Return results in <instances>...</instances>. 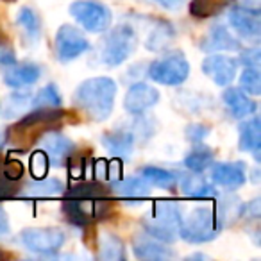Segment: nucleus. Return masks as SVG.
<instances>
[{
  "mask_svg": "<svg viewBox=\"0 0 261 261\" xmlns=\"http://www.w3.org/2000/svg\"><path fill=\"white\" fill-rule=\"evenodd\" d=\"M113 211L109 192L100 182H81L66 192L63 213L73 225L86 227L95 220H106Z\"/></svg>",
  "mask_w": 261,
  "mask_h": 261,
  "instance_id": "nucleus-1",
  "label": "nucleus"
},
{
  "mask_svg": "<svg viewBox=\"0 0 261 261\" xmlns=\"http://www.w3.org/2000/svg\"><path fill=\"white\" fill-rule=\"evenodd\" d=\"M116 90L118 88L111 77H91L77 86L75 93H73V102L91 120L104 122L113 111Z\"/></svg>",
  "mask_w": 261,
  "mask_h": 261,
  "instance_id": "nucleus-2",
  "label": "nucleus"
},
{
  "mask_svg": "<svg viewBox=\"0 0 261 261\" xmlns=\"http://www.w3.org/2000/svg\"><path fill=\"white\" fill-rule=\"evenodd\" d=\"M182 222V210L179 204L160 200L154 204L149 217H143L142 225L145 234L160 240L163 243H174L179 234V225Z\"/></svg>",
  "mask_w": 261,
  "mask_h": 261,
  "instance_id": "nucleus-3",
  "label": "nucleus"
},
{
  "mask_svg": "<svg viewBox=\"0 0 261 261\" xmlns=\"http://www.w3.org/2000/svg\"><path fill=\"white\" fill-rule=\"evenodd\" d=\"M59 122H63V111L59 108H33V113L22 116V120L11 129L9 136L16 145L29 143L34 142L38 136L41 138Z\"/></svg>",
  "mask_w": 261,
  "mask_h": 261,
  "instance_id": "nucleus-4",
  "label": "nucleus"
},
{
  "mask_svg": "<svg viewBox=\"0 0 261 261\" xmlns=\"http://www.w3.org/2000/svg\"><path fill=\"white\" fill-rule=\"evenodd\" d=\"M222 224L211 207H195L182 218L179 236L188 243H207L220 234Z\"/></svg>",
  "mask_w": 261,
  "mask_h": 261,
  "instance_id": "nucleus-5",
  "label": "nucleus"
},
{
  "mask_svg": "<svg viewBox=\"0 0 261 261\" xmlns=\"http://www.w3.org/2000/svg\"><path fill=\"white\" fill-rule=\"evenodd\" d=\"M136 43H138V38H136V33L133 27L127 25V23L115 27L106 36L100 54L102 63L106 66H111V68L120 66L133 56V52L136 50Z\"/></svg>",
  "mask_w": 261,
  "mask_h": 261,
  "instance_id": "nucleus-6",
  "label": "nucleus"
},
{
  "mask_svg": "<svg viewBox=\"0 0 261 261\" xmlns=\"http://www.w3.org/2000/svg\"><path fill=\"white\" fill-rule=\"evenodd\" d=\"M190 75V63L181 52L160 58L149 66V77L163 86H179Z\"/></svg>",
  "mask_w": 261,
  "mask_h": 261,
  "instance_id": "nucleus-7",
  "label": "nucleus"
},
{
  "mask_svg": "<svg viewBox=\"0 0 261 261\" xmlns=\"http://www.w3.org/2000/svg\"><path fill=\"white\" fill-rule=\"evenodd\" d=\"M70 15L88 33H104L111 25V11L97 0H75L70 4Z\"/></svg>",
  "mask_w": 261,
  "mask_h": 261,
  "instance_id": "nucleus-8",
  "label": "nucleus"
},
{
  "mask_svg": "<svg viewBox=\"0 0 261 261\" xmlns=\"http://www.w3.org/2000/svg\"><path fill=\"white\" fill-rule=\"evenodd\" d=\"M20 242L31 252L52 256L65 245L66 234L58 227H31L23 229L20 234Z\"/></svg>",
  "mask_w": 261,
  "mask_h": 261,
  "instance_id": "nucleus-9",
  "label": "nucleus"
},
{
  "mask_svg": "<svg viewBox=\"0 0 261 261\" xmlns=\"http://www.w3.org/2000/svg\"><path fill=\"white\" fill-rule=\"evenodd\" d=\"M56 54L61 63H70L90 50V41L73 25H61L56 33Z\"/></svg>",
  "mask_w": 261,
  "mask_h": 261,
  "instance_id": "nucleus-10",
  "label": "nucleus"
},
{
  "mask_svg": "<svg viewBox=\"0 0 261 261\" xmlns=\"http://www.w3.org/2000/svg\"><path fill=\"white\" fill-rule=\"evenodd\" d=\"M229 25L236 31L240 38L247 41L257 43L261 38V15L257 8H243V6H234L229 11Z\"/></svg>",
  "mask_w": 261,
  "mask_h": 261,
  "instance_id": "nucleus-11",
  "label": "nucleus"
},
{
  "mask_svg": "<svg viewBox=\"0 0 261 261\" xmlns=\"http://www.w3.org/2000/svg\"><path fill=\"white\" fill-rule=\"evenodd\" d=\"M160 102V91L147 83H136L127 90L123 108L130 115H142Z\"/></svg>",
  "mask_w": 261,
  "mask_h": 261,
  "instance_id": "nucleus-12",
  "label": "nucleus"
},
{
  "mask_svg": "<svg viewBox=\"0 0 261 261\" xmlns=\"http://www.w3.org/2000/svg\"><path fill=\"white\" fill-rule=\"evenodd\" d=\"M41 149L47 156L48 163L56 165V167H61L73 152H75V143L68 138V136L61 135L58 130H48L41 136Z\"/></svg>",
  "mask_w": 261,
  "mask_h": 261,
  "instance_id": "nucleus-13",
  "label": "nucleus"
},
{
  "mask_svg": "<svg viewBox=\"0 0 261 261\" xmlns=\"http://www.w3.org/2000/svg\"><path fill=\"white\" fill-rule=\"evenodd\" d=\"M238 70V61L224 54H211L202 61V72L217 86H227L232 83Z\"/></svg>",
  "mask_w": 261,
  "mask_h": 261,
  "instance_id": "nucleus-14",
  "label": "nucleus"
},
{
  "mask_svg": "<svg viewBox=\"0 0 261 261\" xmlns=\"http://www.w3.org/2000/svg\"><path fill=\"white\" fill-rule=\"evenodd\" d=\"M211 181L227 190H236L245 185L247 168L243 163H211Z\"/></svg>",
  "mask_w": 261,
  "mask_h": 261,
  "instance_id": "nucleus-15",
  "label": "nucleus"
},
{
  "mask_svg": "<svg viewBox=\"0 0 261 261\" xmlns=\"http://www.w3.org/2000/svg\"><path fill=\"white\" fill-rule=\"evenodd\" d=\"M111 190L115 192V195H118L127 204H142L150 195V185L145 179L140 177V175L138 177H127L113 181Z\"/></svg>",
  "mask_w": 261,
  "mask_h": 261,
  "instance_id": "nucleus-16",
  "label": "nucleus"
},
{
  "mask_svg": "<svg viewBox=\"0 0 261 261\" xmlns=\"http://www.w3.org/2000/svg\"><path fill=\"white\" fill-rule=\"evenodd\" d=\"M133 250L135 256L138 259H147V261H165L172 259L175 256L174 250H170L168 247L163 245V242L152 238L149 234H138L133 240Z\"/></svg>",
  "mask_w": 261,
  "mask_h": 261,
  "instance_id": "nucleus-17",
  "label": "nucleus"
},
{
  "mask_svg": "<svg viewBox=\"0 0 261 261\" xmlns=\"http://www.w3.org/2000/svg\"><path fill=\"white\" fill-rule=\"evenodd\" d=\"M41 77V68L36 63H11L4 70V83L9 88L20 90L23 86H31Z\"/></svg>",
  "mask_w": 261,
  "mask_h": 261,
  "instance_id": "nucleus-18",
  "label": "nucleus"
},
{
  "mask_svg": "<svg viewBox=\"0 0 261 261\" xmlns=\"http://www.w3.org/2000/svg\"><path fill=\"white\" fill-rule=\"evenodd\" d=\"M224 98V104L225 108L229 109L232 118L236 120H242V118H247V116L254 115L257 109V104L245 93L243 90L240 88H227L222 95Z\"/></svg>",
  "mask_w": 261,
  "mask_h": 261,
  "instance_id": "nucleus-19",
  "label": "nucleus"
},
{
  "mask_svg": "<svg viewBox=\"0 0 261 261\" xmlns=\"http://www.w3.org/2000/svg\"><path fill=\"white\" fill-rule=\"evenodd\" d=\"M200 48L206 52H218V50H238L240 41L225 29L222 23H215L210 29L207 36L202 40Z\"/></svg>",
  "mask_w": 261,
  "mask_h": 261,
  "instance_id": "nucleus-20",
  "label": "nucleus"
},
{
  "mask_svg": "<svg viewBox=\"0 0 261 261\" xmlns=\"http://www.w3.org/2000/svg\"><path fill=\"white\" fill-rule=\"evenodd\" d=\"M238 145L242 152L254 154L256 160H259L261 147V123L257 116H250L240 125V140Z\"/></svg>",
  "mask_w": 261,
  "mask_h": 261,
  "instance_id": "nucleus-21",
  "label": "nucleus"
},
{
  "mask_svg": "<svg viewBox=\"0 0 261 261\" xmlns=\"http://www.w3.org/2000/svg\"><path fill=\"white\" fill-rule=\"evenodd\" d=\"M104 147L118 160H127L135 145V133L133 130H111L102 136Z\"/></svg>",
  "mask_w": 261,
  "mask_h": 261,
  "instance_id": "nucleus-22",
  "label": "nucleus"
},
{
  "mask_svg": "<svg viewBox=\"0 0 261 261\" xmlns=\"http://www.w3.org/2000/svg\"><path fill=\"white\" fill-rule=\"evenodd\" d=\"M182 195L190 199H211L217 197V190L213 185L206 181L202 175H182L177 179Z\"/></svg>",
  "mask_w": 261,
  "mask_h": 261,
  "instance_id": "nucleus-23",
  "label": "nucleus"
},
{
  "mask_svg": "<svg viewBox=\"0 0 261 261\" xmlns=\"http://www.w3.org/2000/svg\"><path fill=\"white\" fill-rule=\"evenodd\" d=\"M138 175L142 179H145L150 186H158V188H165V190L175 188L179 179V174L161 167H142Z\"/></svg>",
  "mask_w": 261,
  "mask_h": 261,
  "instance_id": "nucleus-24",
  "label": "nucleus"
},
{
  "mask_svg": "<svg viewBox=\"0 0 261 261\" xmlns=\"http://www.w3.org/2000/svg\"><path fill=\"white\" fill-rule=\"evenodd\" d=\"M65 186L59 179H54V177H41L38 181L31 182L23 188L22 195L25 197H34V199H43V197H56V195H61Z\"/></svg>",
  "mask_w": 261,
  "mask_h": 261,
  "instance_id": "nucleus-25",
  "label": "nucleus"
},
{
  "mask_svg": "<svg viewBox=\"0 0 261 261\" xmlns=\"http://www.w3.org/2000/svg\"><path fill=\"white\" fill-rule=\"evenodd\" d=\"M98 257L104 261H120L125 257V247L118 236L102 232L98 238Z\"/></svg>",
  "mask_w": 261,
  "mask_h": 261,
  "instance_id": "nucleus-26",
  "label": "nucleus"
},
{
  "mask_svg": "<svg viewBox=\"0 0 261 261\" xmlns=\"http://www.w3.org/2000/svg\"><path fill=\"white\" fill-rule=\"evenodd\" d=\"M213 158H215L213 150H210L206 145L195 143V147H193V149L186 154L185 167L188 168V170L195 172V174H202L204 170H207V168L211 167V163H213Z\"/></svg>",
  "mask_w": 261,
  "mask_h": 261,
  "instance_id": "nucleus-27",
  "label": "nucleus"
},
{
  "mask_svg": "<svg viewBox=\"0 0 261 261\" xmlns=\"http://www.w3.org/2000/svg\"><path fill=\"white\" fill-rule=\"evenodd\" d=\"M16 25L22 27L25 36L29 38L33 43H36L41 36V20L38 16V13L33 8H20L18 15H16Z\"/></svg>",
  "mask_w": 261,
  "mask_h": 261,
  "instance_id": "nucleus-28",
  "label": "nucleus"
},
{
  "mask_svg": "<svg viewBox=\"0 0 261 261\" xmlns=\"http://www.w3.org/2000/svg\"><path fill=\"white\" fill-rule=\"evenodd\" d=\"M175 40V31L170 23L167 22H160L150 33L149 40H147V48L154 52L165 50L172 45V41Z\"/></svg>",
  "mask_w": 261,
  "mask_h": 261,
  "instance_id": "nucleus-29",
  "label": "nucleus"
},
{
  "mask_svg": "<svg viewBox=\"0 0 261 261\" xmlns=\"http://www.w3.org/2000/svg\"><path fill=\"white\" fill-rule=\"evenodd\" d=\"M232 2L234 0H192L190 11L195 18H210V16L220 15Z\"/></svg>",
  "mask_w": 261,
  "mask_h": 261,
  "instance_id": "nucleus-30",
  "label": "nucleus"
},
{
  "mask_svg": "<svg viewBox=\"0 0 261 261\" xmlns=\"http://www.w3.org/2000/svg\"><path fill=\"white\" fill-rule=\"evenodd\" d=\"M31 102H33V97L31 93H22V91H15L8 97L6 104H2V109H0V115L4 118H16L20 116L27 108H31Z\"/></svg>",
  "mask_w": 261,
  "mask_h": 261,
  "instance_id": "nucleus-31",
  "label": "nucleus"
},
{
  "mask_svg": "<svg viewBox=\"0 0 261 261\" xmlns=\"http://www.w3.org/2000/svg\"><path fill=\"white\" fill-rule=\"evenodd\" d=\"M31 108H61V95L56 84H47L41 88L31 102Z\"/></svg>",
  "mask_w": 261,
  "mask_h": 261,
  "instance_id": "nucleus-32",
  "label": "nucleus"
},
{
  "mask_svg": "<svg viewBox=\"0 0 261 261\" xmlns=\"http://www.w3.org/2000/svg\"><path fill=\"white\" fill-rule=\"evenodd\" d=\"M240 90H243L247 95H257L261 93V75L259 68L256 66H245V70L240 75Z\"/></svg>",
  "mask_w": 261,
  "mask_h": 261,
  "instance_id": "nucleus-33",
  "label": "nucleus"
},
{
  "mask_svg": "<svg viewBox=\"0 0 261 261\" xmlns=\"http://www.w3.org/2000/svg\"><path fill=\"white\" fill-rule=\"evenodd\" d=\"M48 160L45 156L43 150H36L33 154V161H31V168H33V175L36 179H41L47 175V170H48Z\"/></svg>",
  "mask_w": 261,
  "mask_h": 261,
  "instance_id": "nucleus-34",
  "label": "nucleus"
},
{
  "mask_svg": "<svg viewBox=\"0 0 261 261\" xmlns=\"http://www.w3.org/2000/svg\"><path fill=\"white\" fill-rule=\"evenodd\" d=\"M261 61V54H259V47L254 45V47H247L245 50L240 52V63H243L245 66H259Z\"/></svg>",
  "mask_w": 261,
  "mask_h": 261,
  "instance_id": "nucleus-35",
  "label": "nucleus"
},
{
  "mask_svg": "<svg viewBox=\"0 0 261 261\" xmlns=\"http://www.w3.org/2000/svg\"><path fill=\"white\" fill-rule=\"evenodd\" d=\"M207 127L200 125V123H192V125L186 127V138L192 143H202L204 138L207 136Z\"/></svg>",
  "mask_w": 261,
  "mask_h": 261,
  "instance_id": "nucleus-36",
  "label": "nucleus"
},
{
  "mask_svg": "<svg viewBox=\"0 0 261 261\" xmlns=\"http://www.w3.org/2000/svg\"><path fill=\"white\" fill-rule=\"evenodd\" d=\"M240 215H242V217L250 218V220H257V218H259V215H261V204H259V199L250 200L249 204H245V206L240 207Z\"/></svg>",
  "mask_w": 261,
  "mask_h": 261,
  "instance_id": "nucleus-37",
  "label": "nucleus"
},
{
  "mask_svg": "<svg viewBox=\"0 0 261 261\" xmlns=\"http://www.w3.org/2000/svg\"><path fill=\"white\" fill-rule=\"evenodd\" d=\"M11 190H13V181L6 175V163L0 158V199L11 195Z\"/></svg>",
  "mask_w": 261,
  "mask_h": 261,
  "instance_id": "nucleus-38",
  "label": "nucleus"
},
{
  "mask_svg": "<svg viewBox=\"0 0 261 261\" xmlns=\"http://www.w3.org/2000/svg\"><path fill=\"white\" fill-rule=\"evenodd\" d=\"M154 2L160 4L161 8L168 9V11H181L188 4V0H154Z\"/></svg>",
  "mask_w": 261,
  "mask_h": 261,
  "instance_id": "nucleus-39",
  "label": "nucleus"
},
{
  "mask_svg": "<svg viewBox=\"0 0 261 261\" xmlns=\"http://www.w3.org/2000/svg\"><path fill=\"white\" fill-rule=\"evenodd\" d=\"M11 232V224H9L8 213L2 206H0V236H8Z\"/></svg>",
  "mask_w": 261,
  "mask_h": 261,
  "instance_id": "nucleus-40",
  "label": "nucleus"
},
{
  "mask_svg": "<svg viewBox=\"0 0 261 261\" xmlns=\"http://www.w3.org/2000/svg\"><path fill=\"white\" fill-rule=\"evenodd\" d=\"M0 257H2V252H0Z\"/></svg>",
  "mask_w": 261,
  "mask_h": 261,
  "instance_id": "nucleus-41",
  "label": "nucleus"
}]
</instances>
